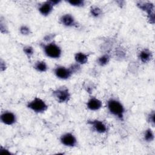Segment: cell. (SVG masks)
<instances>
[{
  "label": "cell",
  "instance_id": "6da1fadb",
  "mask_svg": "<svg viewBox=\"0 0 155 155\" xmlns=\"http://www.w3.org/2000/svg\"><path fill=\"white\" fill-rule=\"evenodd\" d=\"M107 108L108 112L117 119L123 121L125 117V108L120 101L114 98L107 101Z\"/></svg>",
  "mask_w": 155,
  "mask_h": 155
},
{
  "label": "cell",
  "instance_id": "7a4b0ae2",
  "mask_svg": "<svg viewBox=\"0 0 155 155\" xmlns=\"http://www.w3.org/2000/svg\"><path fill=\"white\" fill-rule=\"evenodd\" d=\"M39 45L44 54L50 59H58L62 56V48L53 41L50 42H42L40 43Z\"/></svg>",
  "mask_w": 155,
  "mask_h": 155
},
{
  "label": "cell",
  "instance_id": "3957f363",
  "mask_svg": "<svg viewBox=\"0 0 155 155\" xmlns=\"http://www.w3.org/2000/svg\"><path fill=\"white\" fill-rule=\"evenodd\" d=\"M26 107L35 113H43L48 108V105L46 102L39 97H35L28 101Z\"/></svg>",
  "mask_w": 155,
  "mask_h": 155
},
{
  "label": "cell",
  "instance_id": "277c9868",
  "mask_svg": "<svg viewBox=\"0 0 155 155\" xmlns=\"http://www.w3.org/2000/svg\"><path fill=\"white\" fill-rule=\"evenodd\" d=\"M52 96L59 103L64 104L67 103L70 100L71 93L69 89L65 86L59 87L51 92Z\"/></svg>",
  "mask_w": 155,
  "mask_h": 155
},
{
  "label": "cell",
  "instance_id": "5b68a950",
  "mask_svg": "<svg viewBox=\"0 0 155 155\" xmlns=\"http://www.w3.org/2000/svg\"><path fill=\"white\" fill-rule=\"evenodd\" d=\"M137 7L141 10L146 12L148 22L151 24H154V5L151 2L139 1L137 2Z\"/></svg>",
  "mask_w": 155,
  "mask_h": 155
},
{
  "label": "cell",
  "instance_id": "8992f818",
  "mask_svg": "<svg viewBox=\"0 0 155 155\" xmlns=\"http://www.w3.org/2000/svg\"><path fill=\"white\" fill-rule=\"evenodd\" d=\"M61 143L68 148H73L78 145V139L76 136L71 132H66L63 133L59 138Z\"/></svg>",
  "mask_w": 155,
  "mask_h": 155
},
{
  "label": "cell",
  "instance_id": "52a82bcc",
  "mask_svg": "<svg viewBox=\"0 0 155 155\" xmlns=\"http://www.w3.org/2000/svg\"><path fill=\"white\" fill-rule=\"evenodd\" d=\"M87 124L94 130L99 134H105L108 131L107 125L102 120L99 119H90L87 120Z\"/></svg>",
  "mask_w": 155,
  "mask_h": 155
},
{
  "label": "cell",
  "instance_id": "ba28073f",
  "mask_svg": "<svg viewBox=\"0 0 155 155\" xmlns=\"http://www.w3.org/2000/svg\"><path fill=\"white\" fill-rule=\"evenodd\" d=\"M53 73L58 79L61 80H67L73 75L72 72L68 67L62 65L55 67L53 70Z\"/></svg>",
  "mask_w": 155,
  "mask_h": 155
},
{
  "label": "cell",
  "instance_id": "9c48e42d",
  "mask_svg": "<svg viewBox=\"0 0 155 155\" xmlns=\"http://www.w3.org/2000/svg\"><path fill=\"white\" fill-rule=\"evenodd\" d=\"M0 120L1 122L6 125H13L17 121V116L15 114V113L5 110L1 113L0 115Z\"/></svg>",
  "mask_w": 155,
  "mask_h": 155
},
{
  "label": "cell",
  "instance_id": "30bf717a",
  "mask_svg": "<svg viewBox=\"0 0 155 155\" xmlns=\"http://www.w3.org/2000/svg\"><path fill=\"white\" fill-rule=\"evenodd\" d=\"M60 23L66 27H75L78 25V22L74 17L70 13L62 15L59 18Z\"/></svg>",
  "mask_w": 155,
  "mask_h": 155
},
{
  "label": "cell",
  "instance_id": "8fae6325",
  "mask_svg": "<svg viewBox=\"0 0 155 155\" xmlns=\"http://www.w3.org/2000/svg\"><path fill=\"white\" fill-rule=\"evenodd\" d=\"M86 107L90 111H98L102 107V102L99 99L92 96L88 99Z\"/></svg>",
  "mask_w": 155,
  "mask_h": 155
},
{
  "label": "cell",
  "instance_id": "7c38bea8",
  "mask_svg": "<svg viewBox=\"0 0 155 155\" xmlns=\"http://www.w3.org/2000/svg\"><path fill=\"white\" fill-rule=\"evenodd\" d=\"M53 8L54 6L51 4L50 1H47L39 5L38 11L41 15L44 16H48L53 12Z\"/></svg>",
  "mask_w": 155,
  "mask_h": 155
},
{
  "label": "cell",
  "instance_id": "4fadbf2b",
  "mask_svg": "<svg viewBox=\"0 0 155 155\" xmlns=\"http://www.w3.org/2000/svg\"><path fill=\"white\" fill-rule=\"evenodd\" d=\"M137 57L141 62L147 64L153 59V53L148 48H143L139 52Z\"/></svg>",
  "mask_w": 155,
  "mask_h": 155
},
{
  "label": "cell",
  "instance_id": "5bb4252c",
  "mask_svg": "<svg viewBox=\"0 0 155 155\" xmlns=\"http://www.w3.org/2000/svg\"><path fill=\"white\" fill-rule=\"evenodd\" d=\"M89 55L88 54H87L86 53L82 52V51H79L74 54V59L75 61V62L81 65H84L87 64L88 61Z\"/></svg>",
  "mask_w": 155,
  "mask_h": 155
},
{
  "label": "cell",
  "instance_id": "9a60e30c",
  "mask_svg": "<svg viewBox=\"0 0 155 155\" xmlns=\"http://www.w3.org/2000/svg\"><path fill=\"white\" fill-rule=\"evenodd\" d=\"M34 69L39 73H45L48 69V66L47 64L44 61H38L33 65Z\"/></svg>",
  "mask_w": 155,
  "mask_h": 155
},
{
  "label": "cell",
  "instance_id": "2e32d148",
  "mask_svg": "<svg viewBox=\"0 0 155 155\" xmlns=\"http://www.w3.org/2000/svg\"><path fill=\"white\" fill-rule=\"evenodd\" d=\"M143 139L148 143L152 142L154 140V134L151 128H148L143 131Z\"/></svg>",
  "mask_w": 155,
  "mask_h": 155
},
{
  "label": "cell",
  "instance_id": "e0dca14e",
  "mask_svg": "<svg viewBox=\"0 0 155 155\" xmlns=\"http://www.w3.org/2000/svg\"><path fill=\"white\" fill-rule=\"evenodd\" d=\"M110 61V56L108 54H103L101 55L97 59V63L101 67H104L107 65Z\"/></svg>",
  "mask_w": 155,
  "mask_h": 155
},
{
  "label": "cell",
  "instance_id": "ac0fdd59",
  "mask_svg": "<svg viewBox=\"0 0 155 155\" xmlns=\"http://www.w3.org/2000/svg\"><path fill=\"white\" fill-rule=\"evenodd\" d=\"M90 13L93 17L95 18H98L102 15V10L100 7L94 5V6L91 7L90 10Z\"/></svg>",
  "mask_w": 155,
  "mask_h": 155
},
{
  "label": "cell",
  "instance_id": "d6986e66",
  "mask_svg": "<svg viewBox=\"0 0 155 155\" xmlns=\"http://www.w3.org/2000/svg\"><path fill=\"white\" fill-rule=\"evenodd\" d=\"M22 50L24 53L26 55V56L28 58H31L35 53V50L33 48V47L31 45H25L23 48H22Z\"/></svg>",
  "mask_w": 155,
  "mask_h": 155
},
{
  "label": "cell",
  "instance_id": "ffe728a7",
  "mask_svg": "<svg viewBox=\"0 0 155 155\" xmlns=\"http://www.w3.org/2000/svg\"><path fill=\"white\" fill-rule=\"evenodd\" d=\"M66 2L70 5L75 7H82L85 5V1L84 0H68Z\"/></svg>",
  "mask_w": 155,
  "mask_h": 155
},
{
  "label": "cell",
  "instance_id": "44dd1931",
  "mask_svg": "<svg viewBox=\"0 0 155 155\" xmlns=\"http://www.w3.org/2000/svg\"><path fill=\"white\" fill-rule=\"evenodd\" d=\"M19 33L23 36H28L31 33L30 28L26 25H22L19 28Z\"/></svg>",
  "mask_w": 155,
  "mask_h": 155
},
{
  "label": "cell",
  "instance_id": "7402d4cb",
  "mask_svg": "<svg viewBox=\"0 0 155 155\" xmlns=\"http://www.w3.org/2000/svg\"><path fill=\"white\" fill-rule=\"evenodd\" d=\"M147 120L152 127H154L155 124V113L154 110L151 111L147 116Z\"/></svg>",
  "mask_w": 155,
  "mask_h": 155
},
{
  "label": "cell",
  "instance_id": "603a6c76",
  "mask_svg": "<svg viewBox=\"0 0 155 155\" xmlns=\"http://www.w3.org/2000/svg\"><path fill=\"white\" fill-rule=\"evenodd\" d=\"M81 65L76 62L70 65V67H68V68H70V70H71V71L72 72L73 74L74 73H79L81 71Z\"/></svg>",
  "mask_w": 155,
  "mask_h": 155
},
{
  "label": "cell",
  "instance_id": "cb8c5ba5",
  "mask_svg": "<svg viewBox=\"0 0 155 155\" xmlns=\"http://www.w3.org/2000/svg\"><path fill=\"white\" fill-rule=\"evenodd\" d=\"M0 30H1V32L3 34H7L8 33V27L6 24L3 22L2 19H1V22H0Z\"/></svg>",
  "mask_w": 155,
  "mask_h": 155
},
{
  "label": "cell",
  "instance_id": "d4e9b609",
  "mask_svg": "<svg viewBox=\"0 0 155 155\" xmlns=\"http://www.w3.org/2000/svg\"><path fill=\"white\" fill-rule=\"evenodd\" d=\"M56 35L54 33H49L46 35L44 38V42H53V40L55 38Z\"/></svg>",
  "mask_w": 155,
  "mask_h": 155
},
{
  "label": "cell",
  "instance_id": "484cf974",
  "mask_svg": "<svg viewBox=\"0 0 155 155\" xmlns=\"http://www.w3.org/2000/svg\"><path fill=\"white\" fill-rule=\"evenodd\" d=\"M0 69H1V71H4L7 69L6 63L2 59H1V61H0Z\"/></svg>",
  "mask_w": 155,
  "mask_h": 155
},
{
  "label": "cell",
  "instance_id": "4316f807",
  "mask_svg": "<svg viewBox=\"0 0 155 155\" xmlns=\"http://www.w3.org/2000/svg\"><path fill=\"white\" fill-rule=\"evenodd\" d=\"M0 153L1 154H11V152L10 151V150H8L5 147L1 146V147H0Z\"/></svg>",
  "mask_w": 155,
  "mask_h": 155
},
{
  "label": "cell",
  "instance_id": "83f0119b",
  "mask_svg": "<svg viewBox=\"0 0 155 155\" xmlns=\"http://www.w3.org/2000/svg\"><path fill=\"white\" fill-rule=\"evenodd\" d=\"M50 2L53 6H55L56 5H58L59 3H61V1H60V0H51V1H50Z\"/></svg>",
  "mask_w": 155,
  "mask_h": 155
}]
</instances>
